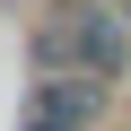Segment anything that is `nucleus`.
<instances>
[{
    "instance_id": "f257e3e1",
    "label": "nucleus",
    "mask_w": 131,
    "mask_h": 131,
    "mask_svg": "<svg viewBox=\"0 0 131 131\" xmlns=\"http://www.w3.org/2000/svg\"><path fill=\"white\" fill-rule=\"evenodd\" d=\"M105 79H35L26 96V122H52V131H96L105 122Z\"/></svg>"
},
{
    "instance_id": "f03ea898",
    "label": "nucleus",
    "mask_w": 131,
    "mask_h": 131,
    "mask_svg": "<svg viewBox=\"0 0 131 131\" xmlns=\"http://www.w3.org/2000/svg\"><path fill=\"white\" fill-rule=\"evenodd\" d=\"M122 61H131V18L122 9H79V79H122Z\"/></svg>"
},
{
    "instance_id": "7ed1b4c3",
    "label": "nucleus",
    "mask_w": 131,
    "mask_h": 131,
    "mask_svg": "<svg viewBox=\"0 0 131 131\" xmlns=\"http://www.w3.org/2000/svg\"><path fill=\"white\" fill-rule=\"evenodd\" d=\"M26 52H35V79H79V9H70V0L35 26Z\"/></svg>"
},
{
    "instance_id": "20e7f679",
    "label": "nucleus",
    "mask_w": 131,
    "mask_h": 131,
    "mask_svg": "<svg viewBox=\"0 0 131 131\" xmlns=\"http://www.w3.org/2000/svg\"><path fill=\"white\" fill-rule=\"evenodd\" d=\"M70 9H122V0H70Z\"/></svg>"
},
{
    "instance_id": "39448f33",
    "label": "nucleus",
    "mask_w": 131,
    "mask_h": 131,
    "mask_svg": "<svg viewBox=\"0 0 131 131\" xmlns=\"http://www.w3.org/2000/svg\"><path fill=\"white\" fill-rule=\"evenodd\" d=\"M26 131H52V122H26Z\"/></svg>"
}]
</instances>
